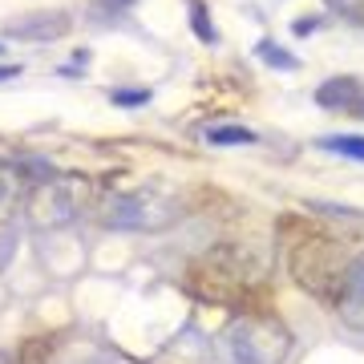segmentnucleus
Segmentation results:
<instances>
[{
	"label": "nucleus",
	"instance_id": "obj_5",
	"mask_svg": "<svg viewBox=\"0 0 364 364\" xmlns=\"http://www.w3.org/2000/svg\"><path fill=\"white\" fill-rule=\"evenodd\" d=\"M73 210H77L73 195H65L61 182L53 178V182H45L37 191V198L28 203V219L37 223V227H61V223L73 219Z\"/></svg>",
	"mask_w": 364,
	"mask_h": 364
},
{
	"label": "nucleus",
	"instance_id": "obj_3",
	"mask_svg": "<svg viewBox=\"0 0 364 364\" xmlns=\"http://www.w3.org/2000/svg\"><path fill=\"white\" fill-rule=\"evenodd\" d=\"M102 219L105 227H117V231H154V227H166L174 219V207L162 203V198L126 195V198H109Z\"/></svg>",
	"mask_w": 364,
	"mask_h": 364
},
{
	"label": "nucleus",
	"instance_id": "obj_1",
	"mask_svg": "<svg viewBox=\"0 0 364 364\" xmlns=\"http://www.w3.org/2000/svg\"><path fill=\"white\" fill-rule=\"evenodd\" d=\"M287 263H291V275L304 291H312L316 299H340V287H344V275H348V255L332 235L324 231H304L296 235V243L287 251Z\"/></svg>",
	"mask_w": 364,
	"mask_h": 364
},
{
	"label": "nucleus",
	"instance_id": "obj_10",
	"mask_svg": "<svg viewBox=\"0 0 364 364\" xmlns=\"http://www.w3.org/2000/svg\"><path fill=\"white\" fill-rule=\"evenodd\" d=\"M255 57H259V61H267L272 69H296L299 65V57H291L287 49H279L275 41H259V45H255Z\"/></svg>",
	"mask_w": 364,
	"mask_h": 364
},
{
	"label": "nucleus",
	"instance_id": "obj_6",
	"mask_svg": "<svg viewBox=\"0 0 364 364\" xmlns=\"http://www.w3.org/2000/svg\"><path fill=\"white\" fill-rule=\"evenodd\" d=\"M336 308H340V320H344V324L364 332V255L352 259L348 275H344V287H340Z\"/></svg>",
	"mask_w": 364,
	"mask_h": 364
},
{
	"label": "nucleus",
	"instance_id": "obj_14",
	"mask_svg": "<svg viewBox=\"0 0 364 364\" xmlns=\"http://www.w3.org/2000/svg\"><path fill=\"white\" fill-rule=\"evenodd\" d=\"M191 25H195V33L203 41H215V28H210L207 13H203V4H195V9H191Z\"/></svg>",
	"mask_w": 364,
	"mask_h": 364
},
{
	"label": "nucleus",
	"instance_id": "obj_17",
	"mask_svg": "<svg viewBox=\"0 0 364 364\" xmlns=\"http://www.w3.org/2000/svg\"><path fill=\"white\" fill-rule=\"evenodd\" d=\"M0 364H9V352H0Z\"/></svg>",
	"mask_w": 364,
	"mask_h": 364
},
{
	"label": "nucleus",
	"instance_id": "obj_15",
	"mask_svg": "<svg viewBox=\"0 0 364 364\" xmlns=\"http://www.w3.org/2000/svg\"><path fill=\"white\" fill-rule=\"evenodd\" d=\"M130 4H138V0H93L97 13H126Z\"/></svg>",
	"mask_w": 364,
	"mask_h": 364
},
{
	"label": "nucleus",
	"instance_id": "obj_16",
	"mask_svg": "<svg viewBox=\"0 0 364 364\" xmlns=\"http://www.w3.org/2000/svg\"><path fill=\"white\" fill-rule=\"evenodd\" d=\"M21 77V65H0V81H13Z\"/></svg>",
	"mask_w": 364,
	"mask_h": 364
},
{
	"label": "nucleus",
	"instance_id": "obj_12",
	"mask_svg": "<svg viewBox=\"0 0 364 364\" xmlns=\"http://www.w3.org/2000/svg\"><path fill=\"white\" fill-rule=\"evenodd\" d=\"M332 13H340L352 25H364V0H324Z\"/></svg>",
	"mask_w": 364,
	"mask_h": 364
},
{
	"label": "nucleus",
	"instance_id": "obj_7",
	"mask_svg": "<svg viewBox=\"0 0 364 364\" xmlns=\"http://www.w3.org/2000/svg\"><path fill=\"white\" fill-rule=\"evenodd\" d=\"M360 81L356 77H328L324 85H316V105L324 109H352L360 105Z\"/></svg>",
	"mask_w": 364,
	"mask_h": 364
},
{
	"label": "nucleus",
	"instance_id": "obj_4",
	"mask_svg": "<svg viewBox=\"0 0 364 364\" xmlns=\"http://www.w3.org/2000/svg\"><path fill=\"white\" fill-rule=\"evenodd\" d=\"M69 25H73V21H69V13H61V9H37V13L4 21V37L28 41V45H49V41L65 37Z\"/></svg>",
	"mask_w": 364,
	"mask_h": 364
},
{
	"label": "nucleus",
	"instance_id": "obj_2",
	"mask_svg": "<svg viewBox=\"0 0 364 364\" xmlns=\"http://www.w3.org/2000/svg\"><path fill=\"white\" fill-rule=\"evenodd\" d=\"M235 364H284L291 352V332L272 316H243L227 332Z\"/></svg>",
	"mask_w": 364,
	"mask_h": 364
},
{
	"label": "nucleus",
	"instance_id": "obj_18",
	"mask_svg": "<svg viewBox=\"0 0 364 364\" xmlns=\"http://www.w3.org/2000/svg\"><path fill=\"white\" fill-rule=\"evenodd\" d=\"M360 109H364V105H360Z\"/></svg>",
	"mask_w": 364,
	"mask_h": 364
},
{
	"label": "nucleus",
	"instance_id": "obj_13",
	"mask_svg": "<svg viewBox=\"0 0 364 364\" xmlns=\"http://www.w3.org/2000/svg\"><path fill=\"white\" fill-rule=\"evenodd\" d=\"M109 102L134 109V105H146V102H150V90H114V97H109Z\"/></svg>",
	"mask_w": 364,
	"mask_h": 364
},
{
	"label": "nucleus",
	"instance_id": "obj_8",
	"mask_svg": "<svg viewBox=\"0 0 364 364\" xmlns=\"http://www.w3.org/2000/svg\"><path fill=\"white\" fill-rule=\"evenodd\" d=\"M320 150H332V154H344V158H356V162H364V138H356V134H332V138H320Z\"/></svg>",
	"mask_w": 364,
	"mask_h": 364
},
{
	"label": "nucleus",
	"instance_id": "obj_9",
	"mask_svg": "<svg viewBox=\"0 0 364 364\" xmlns=\"http://www.w3.org/2000/svg\"><path fill=\"white\" fill-rule=\"evenodd\" d=\"M207 142L210 146H251V142H259V138L247 126H215V130H207Z\"/></svg>",
	"mask_w": 364,
	"mask_h": 364
},
{
	"label": "nucleus",
	"instance_id": "obj_11",
	"mask_svg": "<svg viewBox=\"0 0 364 364\" xmlns=\"http://www.w3.org/2000/svg\"><path fill=\"white\" fill-rule=\"evenodd\" d=\"M16 195H21V170L13 162H0V207L16 203Z\"/></svg>",
	"mask_w": 364,
	"mask_h": 364
}]
</instances>
